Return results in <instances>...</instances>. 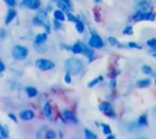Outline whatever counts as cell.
Listing matches in <instances>:
<instances>
[{"label":"cell","mask_w":156,"mask_h":139,"mask_svg":"<svg viewBox=\"0 0 156 139\" xmlns=\"http://www.w3.org/2000/svg\"><path fill=\"white\" fill-rule=\"evenodd\" d=\"M65 66H66L68 73H73V74H78L83 68V63L77 59H68L66 61Z\"/></svg>","instance_id":"1"},{"label":"cell","mask_w":156,"mask_h":139,"mask_svg":"<svg viewBox=\"0 0 156 139\" xmlns=\"http://www.w3.org/2000/svg\"><path fill=\"white\" fill-rule=\"evenodd\" d=\"M28 55V50L26 46H22V45H16L13 46L12 49V56L13 59L16 60H24Z\"/></svg>","instance_id":"2"},{"label":"cell","mask_w":156,"mask_h":139,"mask_svg":"<svg viewBox=\"0 0 156 139\" xmlns=\"http://www.w3.org/2000/svg\"><path fill=\"white\" fill-rule=\"evenodd\" d=\"M133 20L135 22H140V21H154L155 20V13H152V12H144V11H136V13L133 16Z\"/></svg>","instance_id":"3"},{"label":"cell","mask_w":156,"mask_h":139,"mask_svg":"<svg viewBox=\"0 0 156 139\" xmlns=\"http://www.w3.org/2000/svg\"><path fill=\"white\" fill-rule=\"evenodd\" d=\"M35 66L41 71H49V70H52L55 65L52 61H50L48 59H38L35 61Z\"/></svg>","instance_id":"4"},{"label":"cell","mask_w":156,"mask_h":139,"mask_svg":"<svg viewBox=\"0 0 156 139\" xmlns=\"http://www.w3.org/2000/svg\"><path fill=\"white\" fill-rule=\"evenodd\" d=\"M89 45L94 49H100V48L104 46V43H102L101 38L95 32H91V35H90V39H89Z\"/></svg>","instance_id":"5"},{"label":"cell","mask_w":156,"mask_h":139,"mask_svg":"<svg viewBox=\"0 0 156 139\" xmlns=\"http://www.w3.org/2000/svg\"><path fill=\"white\" fill-rule=\"evenodd\" d=\"M136 7H138V11L151 12V7H152V5H151V2H150L149 0H141V1L138 2Z\"/></svg>","instance_id":"6"},{"label":"cell","mask_w":156,"mask_h":139,"mask_svg":"<svg viewBox=\"0 0 156 139\" xmlns=\"http://www.w3.org/2000/svg\"><path fill=\"white\" fill-rule=\"evenodd\" d=\"M22 5L26 6V7H29V9L35 10V9H38L40 6V1L39 0H24L22 2Z\"/></svg>","instance_id":"7"},{"label":"cell","mask_w":156,"mask_h":139,"mask_svg":"<svg viewBox=\"0 0 156 139\" xmlns=\"http://www.w3.org/2000/svg\"><path fill=\"white\" fill-rule=\"evenodd\" d=\"M62 116H63V118H65V121H69V122H73V123H77V119H76V116H74V113H73L72 111H69V110H66V111H63V112H62Z\"/></svg>","instance_id":"8"},{"label":"cell","mask_w":156,"mask_h":139,"mask_svg":"<svg viewBox=\"0 0 156 139\" xmlns=\"http://www.w3.org/2000/svg\"><path fill=\"white\" fill-rule=\"evenodd\" d=\"M20 117H21L23 121H29V119H32V118L34 117V112L30 111V110H26V111H22V112H21Z\"/></svg>","instance_id":"9"},{"label":"cell","mask_w":156,"mask_h":139,"mask_svg":"<svg viewBox=\"0 0 156 139\" xmlns=\"http://www.w3.org/2000/svg\"><path fill=\"white\" fill-rule=\"evenodd\" d=\"M46 38H48V35H46L45 33H40V34H38V35L35 37L34 44H43V43H45Z\"/></svg>","instance_id":"10"},{"label":"cell","mask_w":156,"mask_h":139,"mask_svg":"<svg viewBox=\"0 0 156 139\" xmlns=\"http://www.w3.org/2000/svg\"><path fill=\"white\" fill-rule=\"evenodd\" d=\"M15 16H16V11L15 10H10L9 12H7V15H6V18H5V24H9L13 18H15Z\"/></svg>","instance_id":"11"},{"label":"cell","mask_w":156,"mask_h":139,"mask_svg":"<svg viewBox=\"0 0 156 139\" xmlns=\"http://www.w3.org/2000/svg\"><path fill=\"white\" fill-rule=\"evenodd\" d=\"M54 17H55L56 21H61V22L65 21V15L61 10H55L54 11Z\"/></svg>","instance_id":"12"},{"label":"cell","mask_w":156,"mask_h":139,"mask_svg":"<svg viewBox=\"0 0 156 139\" xmlns=\"http://www.w3.org/2000/svg\"><path fill=\"white\" fill-rule=\"evenodd\" d=\"M72 51L74 54H82L83 52V44L82 43H76L73 46H72Z\"/></svg>","instance_id":"13"},{"label":"cell","mask_w":156,"mask_h":139,"mask_svg":"<svg viewBox=\"0 0 156 139\" xmlns=\"http://www.w3.org/2000/svg\"><path fill=\"white\" fill-rule=\"evenodd\" d=\"M150 83H151V80H150L149 78H144V79H139V80L136 82V85H138L139 88H145V87H147Z\"/></svg>","instance_id":"14"},{"label":"cell","mask_w":156,"mask_h":139,"mask_svg":"<svg viewBox=\"0 0 156 139\" xmlns=\"http://www.w3.org/2000/svg\"><path fill=\"white\" fill-rule=\"evenodd\" d=\"M26 93H27V95L29 98H33V96H35L38 94V91H37V89L34 87H27L26 88Z\"/></svg>","instance_id":"15"},{"label":"cell","mask_w":156,"mask_h":139,"mask_svg":"<svg viewBox=\"0 0 156 139\" xmlns=\"http://www.w3.org/2000/svg\"><path fill=\"white\" fill-rule=\"evenodd\" d=\"M43 112H44V116H45V117L50 118V116H51V106H50V104H49V102H46V104L44 105Z\"/></svg>","instance_id":"16"},{"label":"cell","mask_w":156,"mask_h":139,"mask_svg":"<svg viewBox=\"0 0 156 139\" xmlns=\"http://www.w3.org/2000/svg\"><path fill=\"white\" fill-rule=\"evenodd\" d=\"M138 126H139V127H145V126H147L146 115H143V116L139 117V119H138Z\"/></svg>","instance_id":"17"},{"label":"cell","mask_w":156,"mask_h":139,"mask_svg":"<svg viewBox=\"0 0 156 139\" xmlns=\"http://www.w3.org/2000/svg\"><path fill=\"white\" fill-rule=\"evenodd\" d=\"M84 135H85V139H98V137L89 129H84Z\"/></svg>","instance_id":"18"},{"label":"cell","mask_w":156,"mask_h":139,"mask_svg":"<svg viewBox=\"0 0 156 139\" xmlns=\"http://www.w3.org/2000/svg\"><path fill=\"white\" fill-rule=\"evenodd\" d=\"M141 72L145 73V74H151L152 73V68L150 66H147V65H143L141 66Z\"/></svg>","instance_id":"19"},{"label":"cell","mask_w":156,"mask_h":139,"mask_svg":"<svg viewBox=\"0 0 156 139\" xmlns=\"http://www.w3.org/2000/svg\"><path fill=\"white\" fill-rule=\"evenodd\" d=\"M76 29H77L78 33H83L84 32V24L80 21H77L76 22Z\"/></svg>","instance_id":"20"},{"label":"cell","mask_w":156,"mask_h":139,"mask_svg":"<svg viewBox=\"0 0 156 139\" xmlns=\"http://www.w3.org/2000/svg\"><path fill=\"white\" fill-rule=\"evenodd\" d=\"M101 127H102V132H104L105 135L111 134V128H110V126H107V124H101Z\"/></svg>","instance_id":"21"},{"label":"cell","mask_w":156,"mask_h":139,"mask_svg":"<svg viewBox=\"0 0 156 139\" xmlns=\"http://www.w3.org/2000/svg\"><path fill=\"white\" fill-rule=\"evenodd\" d=\"M107 40H108V43H110L111 45H113V46H119V43H118V40H117L116 38H113V37H110Z\"/></svg>","instance_id":"22"},{"label":"cell","mask_w":156,"mask_h":139,"mask_svg":"<svg viewBox=\"0 0 156 139\" xmlns=\"http://www.w3.org/2000/svg\"><path fill=\"white\" fill-rule=\"evenodd\" d=\"M104 112H105L107 116H110V117H115V111H113V109H112L111 106H108Z\"/></svg>","instance_id":"23"},{"label":"cell","mask_w":156,"mask_h":139,"mask_svg":"<svg viewBox=\"0 0 156 139\" xmlns=\"http://www.w3.org/2000/svg\"><path fill=\"white\" fill-rule=\"evenodd\" d=\"M55 138H56L55 132H52V130H48V132H46V134H45V139H55Z\"/></svg>","instance_id":"24"},{"label":"cell","mask_w":156,"mask_h":139,"mask_svg":"<svg viewBox=\"0 0 156 139\" xmlns=\"http://www.w3.org/2000/svg\"><path fill=\"white\" fill-rule=\"evenodd\" d=\"M0 135H1L2 138H6V137H7V129H6L4 126H1V124H0Z\"/></svg>","instance_id":"25"},{"label":"cell","mask_w":156,"mask_h":139,"mask_svg":"<svg viewBox=\"0 0 156 139\" xmlns=\"http://www.w3.org/2000/svg\"><path fill=\"white\" fill-rule=\"evenodd\" d=\"M146 44H147L150 48H155V46H156V39H155V38H150V39L146 41Z\"/></svg>","instance_id":"26"},{"label":"cell","mask_w":156,"mask_h":139,"mask_svg":"<svg viewBox=\"0 0 156 139\" xmlns=\"http://www.w3.org/2000/svg\"><path fill=\"white\" fill-rule=\"evenodd\" d=\"M37 18H39L40 21H46V15H45V12H40V11H39Z\"/></svg>","instance_id":"27"},{"label":"cell","mask_w":156,"mask_h":139,"mask_svg":"<svg viewBox=\"0 0 156 139\" xmlns=\"http://www.w3.org/2000/svg\"><path fill=\"white\" fill-rule=\"evenodd\" d=\"M122 33H123V34H128V35H129V34H132V33H133V28H132V27H126V28L123 29V32H122Z\"/></svg>","instance_id":"28"},{"label":"cell","mask_w":156,"mask_h":139,"mask_svg":"<svg viewBox=\"0 0 156 139\" xmlns=\"http://www.w3.org/2000/svg\"><path fill=\"white\" fill-rule=\"evenodd\" d=\"M101 79H102V77H101V76H100V77H98V78H95V79H94V80H91V82H90V83H89V84H88V85H89V87H93V85H95V84H96V83H98V82H100V80H101Z\"/></svg>","instance_id":"29"},{"label":"cell","mask_w":156,"mask_h":139,"mask_svg":"<svg viewBox=\"0 0 156 139\" xmlns=\"http://www.w3.org/2000/svg\"><path fill=\"white\" fill-rule=\"evenodd\" d=\"M108 106H110V105H108L107 102H101V104H100V110H101V111H105Z\"/></svg>","instance_id":"30"},{"label":"cell","mask_w":156,"mask_h":139,"mask_svg":"<svg viewBox=\"0 0 156 139\" xmlns=\"http://www.w3.org/2000/svg\"><path fill=\"white\" fill-rule=\"evenodd\" d=\"M67 17H68L71 21H73V22H77V21H78V20H77V18H76L71 12H67Z\"/></svg>","instance_id":"31"},{"label":"cell","mask_w":156,"mask_h":139,"mask_svg":"<svg viewBox=\"0 0 156 139\" xmlns=\"http://www.w3.org/2000/svg\"><path fill=\"white\" fill-rule=\"evenodd\" d=\"M65 82H66V83H71V74H69V73H66V76H65Z\"/></svg>","instance_id":"32"},{"label":"cell","mask_w":156,"mask_h":139,"mask_svg":"<svg viewBox=\"0 0 156 139\" xmlns=\"http://www.w3.org/2000/svg\"><path fill=\"white\" fill-rule=\"evenodd\" d=\"M4 1H5L9 6H13V5L16 4V1H15V0H4Z\"/></svg>","instance_id":"33"},{"label":"cell","mask_w":156,"mask_h":139,"mask_svg":"<svg viewBox=\"0 0 156 139\" xmlns=\"http://www.w3.org/2000/svg\"><path fill=\"white\" fill-rule=\"evenodd\" d=\"M128 45H129V48H138V49H140V46L138 44H135V43H129Z\"/></svg>","instance_id":"34"},{"label":"cell","mask_w":156,"mask_h":139,"mask_svg":"<svg viewBox=\"0 0 156 139\" xmlns=\"http://www.w3.org/2000/svg\"><path fill=\"white\" fill-rule=\"evenodd\" d=\"M5 71V66H4V63L1 62V60H0V73H2Z\"/></svg>","instance_id":"35"},{"label":"cell","mask_w":156,"mask_h":139,"mask_svg":"<svg viewBox=\"0 0 156 139\" xmlns=\"http://www.w3.org/2000/svg\"><path fill=\"white\" fill-rule=\"evenodd\" d=\"M9 117H10V118H11V119H12L13 122H17V118H16V117H15V116H13L12 113H10V115H9Z\"/></svg>","instance_id":"36"},{"label":"cell","mask_w":156,"mask_h":139,"mask_svg":"<svg viewBox=\"0 0 156 139\" xmlns=\"http://www.w3.org/2000/svg\"><path fill=\"white\" fill-rule=\"evenodd\" d=\"M106 139H116V138H115V135H113V134H108Z\"/></svg>","instance_id":"37"},{"label":"cell","mask_w":156,"mask_h":139,"mask_svg":"<svg viewBox=\"0 0 156 139\" xmlns=\"http://www.w3.org/2000/svg\"><path fill=\"white\" fill-rule=\"evenodd\" d=\"M110 87L113 88L115 87V79H111V83H110Z\"/></svg>","instance_id":"38"},{"label":"cell","mask_w":156,"mask_h":139,"mask_svg":"<svg viewBox=\"0 0 156 139\" xmlns=\"http://www.w3.org/2000/svg\"><path fill=\"white\" fill-rule=\"evenodd\" d=\"M4 35H5V32H4V29H0V37L2 38Z\"/></svg>","instance_id":"39"},{"label":"cell","mask_w":156,"mask_h":139,"mask_svg":"<svg viewBox=\"0 0 156 139\" xmlns=\"http://www.w3.org/2000/svg\"><path fill=\"white\" fill-rule=\"evenodd\" d=\"M54 22H55V27H56V28H58V27H60V23H57V21H56V20H55Z\"/></svg>","instance_id":"40"},{"label":"cell","mask_w":156,"mask_h":139,"mask_svg":"<svg viewBox=\"0 0 156 139\" xmlns=\"http://www.w3.org/2000/svg\"><path fill=\"white\" fill-rule=\"evenodd\" d=\"M60 1H62V2H68V0H60Z\"/></svg>","instance_id":"41"},{"label":"cell","mask_w":156,"mask_h":139,"mask_svg":"<svg viewBox=\"0 0 156 139\" xmlns=\"http://www.w3.org/2000/svg\"><path fill=\"white\" fill-rule=\"evenodd\" d=\"M94 1H95V2H100L101 0H94Z\"/></svg>","instance_id":"42"},{"label":"cell","mask_w":156,"mask_h":139,"mask_svg":"<svg viewBox=\"0 0 156 139\" xmlns=\"http://www.w3.org/2000/svg\"><path fill=\"white\" fill-rule=\"evenodd\" d=\"M0 139H5V138H2V137H1V135H0Z\"/></svg>","instance_id":"43"},{"label":"cell","mask_w":156,"mask_h":139,"mask_svg":"<svg viewBox=\"0 0 156 139\" xmlns=\"http://www.w3.org/2000/svg\"><path fill=\"white\" fill-rule=\"evenodd\" d=\"M154 57H155V59H156V54H154Z\"/></svg>","instance_id":"44"},{"label":"cell","mask_w":156,"mask_h":139,"mask_svg":"<svg viewBox=\"0 0 156 139\" xmlns=\"http://www.w3.org/2000/svg\"><path fill=\"white\" fill-rule=\"evenodd\" d=\"M155 84H156V78H155Z\"/></svg>","instance_id":"45"}]
</instances>
